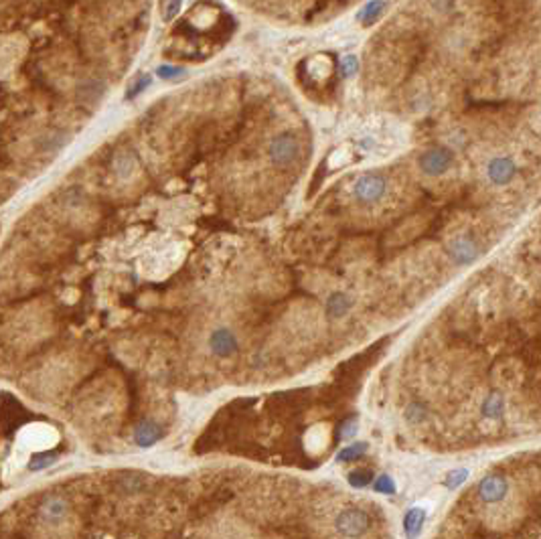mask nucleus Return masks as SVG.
<instances>
[{"label":"nucleus","instance_id":"nucleus-1","mask_svg":"<svg viewBox=\"0 0 541 539\" xmlns=\"http://www.w3.org/2000/svg\"><path fill=\"white\" fill-rule=\"evenodd\" d=\"M420 169L424 175L428 177H440L444 173L450 171V167L454 165V152L446 146H436V148H430L426 150L422 156H420Z\"/></svg>","mask_w":541,"mask_h":539},{"label":"nucleus","instance_id":"nucleus-2","mask_svg":"<svg viewBox=\"0 0 541 539\" xmlns=\"http://www.w3.org/2000/svg\"><path fill=\"white\" fill-rule=\"evenodd\" d=\"M371 521H369V515L361 509H345L339 513L337 521H335V527L337 531L343 536V538L357 539L363 534H367Z\"/></svg>","mask_w":541,"mask_h":539},{"label":"nucleus","instance_id":"nucleus-3","mask_svg":"<svg viewBox=\"0 0 541 539\" xmlns=\"http://www.w3.org/2000/svg\"><path fill=\"white\" fill-rule=\"evenodd\" d=\"M300 156V142L298 138L290 132L278 134L270 144V158L280 165V167H288L292 165L296 158Z\"/></svg>","mask_w":541,"mask_h":539},{"label":"nucleus","instance_id":"nucleus-4","mask_svg":"<svg viewBox=\"0 0 541 539\" xmlns=\"http://www.w3.org/2000/svg\"><path fill=\"white\" fill-rule=\"evenodd\" d=\"M387 191V180L379 175H363L353 184V195L361 203H375L379 201Z\"/></svg>","mask_w":541,"mask_h":539},{"label":"nucleus","instance_id":"nucleus-5","mask_svg":"<svg viewBox=\"0 0 541 539\" xmlns=\"http://www.w3.org/2000/svg\"><path fill=\"white\" fill-rule=\"evenodd\" d=\"M448 254L456 264L468 266V264L477 262V258L481 256V250H479L477 239L470 233H462V235H456L454 239H450Z\"/></svg>","mask_w":541,"mask_h":539},{"label":"nucleus","instance_id":"nucleus-6","mask_svg":"<svg viewBox=\"0 0 541 539\" xmlns=\"http://www.w3.org/2000/svg\"><path fill=\"white\" fill-rule=\"evenodd\" d=\"M487 175H489V179H491L493 184H498V187L509 184L511 180L517 177V165L509 156H496V158H493L489 163Z\"/></svg>","mask_w":541,"mask_h":539},{"label":"nucleus","instance_id":"nucleus-7","mask_svg":"<svg viewBox=\"0 0 541 539\" xmlns=\"http://www.w3.org/2000/svg\"><path fill=\"white\" fill-rule=\"evenodd\" d=\"M67 513H69V505H67V501H65L63 496H59V494L47 496L45 501L41 503V507H39V517H41L45 523H51V525L61 523V521L67 517Z\"/></svg>","mask_w":541,"mask_h":539},{"label":"nucleus","instance_id":"nucleus-8","mask_svg":"<svg viewBox=\"0 0 541 539\" xmlns=\"http://www.w3.org/2000/svg\"><path fill=\"white\" fill-rule=\"evenodd\" d=\"M479 496L485 501V503H498L505 499V494L509 491V485L505 481V477L501 475H489L481 481L479 485Z\"/></svg>","mask_w":541,"mask_h":539},{"label":"nucleus","instance_id":"nucleus-9","mask_svg":"<svg viewBox=\"0 0 541 539\" xmlns=\"http://www.w3.org/2000/svg\"><path fill=\"white\" fill-rule=\"evenodd\" d=\"M160 436H163L160 426H158L156 422L146 420V422H142V424L136 428L134 442L140 448H150V446H154V444L160 440Z\"/></svg>","mask_w":541,"mask_h":539},{"label":"nucleus","instance_id":"nucleus-10","mask_svg":"<svg viewBox=\"0 0 541 539\" xmlns=\"http://www.w3.org/2000/svg\"><path fill=\"white\" fill-rule=\"evenodd\" d=\"M353 309V298L347 292H333L326 298V313L330 318L339 320L349 315V311Z\"/></svg>","mask_w":541,"mask_h":539},{"label":"nucleus","instance_id":"nucleus-11","mask_svg":"<svg viewBox=\"0 0 541 539\" xmlns=\"http://www.w3.org/2000/svg\"><path fill=\"white\" fill-rule=\"evenodd\" d=\"M211 349L221 355V357H227V355H233L237 351V341L233 337L231 331L227 328H219L211 335Z\"/></svg>","mask_w":541,"mask_h":539},{"label":"nucleus","instance_id":"nucleus-12","mask_svg":"<svg viewBox=\"0 0 541 539\" xmlns=\"http://www.w3.org/2000/svg\"><path fill=\"white\" fill-rule=\"evenodd\" d=\"M424 521H426V511H424V509L413 507L411 511H407L406 519H404V529H406L407 538H418L420 531H422V527H424Z\"/></svg>","mask_w":541,"mask_h":539},{"label":"nucleus","instance_id":"nucleus-13","mask_svg":"<svg viewBox=\"0 0 541 539\" xmlns=\"http://www.w3.org/2000/svg\"><path fill=\"white\" fill-rule=\"evenodd\" d=\"M503 411H505V400H503V396L498 392L491 394L483 402V416L489 418V420H498L503 416Z\"/></svg>","mask_w":541,"mask_h":539},{"label":"nucleus","instance_id":"nucleus-14","mask_svg":"<svg viewBox=\"0 0 541 539\" xmlns=\"http://www.w3.org/2000/svg\"><path fill=\"white\" fill-rule=\"evenodd\" d=\"M385 10V2H367L359 10V21L363 25H371L379 19V14Z\"/></svg>","mask_w":541,"mask_h":539},{"label":"nucleus","instance_id":"nucleus-15","mask_svg":"<svg viewBox=\"0 0 541 539\" xmlns=\"http://www.w3.org/2000/svg\"><path fill=\"white\" fill-rule=\"evenodd\" d=\"M371 481H373V472L369 468H357V470L349 472V485L355 489H363V487L371 485Z\"/></svg>","mask_w":541,"mask_h":539},{"label":"nucleus","instance_id":"nucleus-16","mask_svg":"<svg viewBox=\"0 0 541 539\" xmlns=\"http://www.w3.org/2000/svg\"><path fill=\"white\" fill-rule=\"evenodd\" d=\"M365 452H367V444H365V442H353V444H349L347 448H343L339 452V460H341V462H351V460L361 458Z\"/></svg>","mask_w":541,"mask_h":539},{"label":"nucleus","instance_id":"nucleus-17","mask_svg":"<svg viewBox=\"0 0 541 539\" xmlns=\"http://www.w3.org/2000/svg\"><path fill=\"white\" fill-rule=\"evenodd\" d=\"M55 460H57V454H49V452H45V454H35V456L31 458V462H29V470H33V472L45 470L51 464H55Z\"/></svg>","mask_w":541,"mask_h":539},{"label":"nucleus","instance_id":"nucleus-18","mask_svg":"<svg viewBox=\"0 0 541 539\" xmlns=\"http://www.w3.org/2000/svg\"><path fill=\"white\" fill-rule=\"evenodd\" d=\"M357 71H359V59L355 55H345L341 59V75L345 80H349L353 75H357Z\"/></svg>","mask_w":541,"mask_h":539},{"label":"nucleus","instance_id":"nucleus-19","mask_svg":"<svg viewBox=\"0 0 541 539\" xmlns=\"http://www.w3.org/2000/svg\"><path fill=\"white\" fill-rule=\"evenodd\" d=\"M466 479H468V470H466V468L452 470V472H448V475L444 477V487H446V489H456V487H460Z\"/></svg>","mask_w":541,"mask_h":539},{"label":"nucleus","instance_id":"nucleus-20","mask_svg":"<svg viewBox=\"0 0 541 539\" xmlns=\"http://www.w3.org/2000/svg\"><path fill=\"white\" fill-rule=\"evenodd\" d=\"M428 416V411H426V407L422 404H409L407 405L406 409V420L407 422H411V424H420V422H424V418Z\"/></svg>","mask_w":541,"mask_h":539},{"label":"nucleus","instance_id":"nucleus-21","mask_svg":"<svg viewBox=\"0 0 541 539\" xmlns=\"http://www.w3.org/2000/svg\"><path fill=\"white\" fill-rule=\"evenodd\" d=\"M375 491L383 494H394L396 493V483L392 481L389 475H379V479L375 483Z\"/></svg>","mask_w":541,"mask_h":539},{"label":"nucleus","instance_id":"nucleus-22","mask_svg":"<svg viewBox=\"0 0 541 539\" xmlns=\"http://www.w3.org/2000/svg\"><path fill=\"white\" fill-rule=\"evenodd\" d=\"M357 430H359V424H357L355 418H351V420H347V422L341 424V432H339V436H341L343 440H351V438L357 434Z\"/></svg>","mask_w":541,"mask_h":539},{"label":"nucleus","instance_id":"nucleus-23","mask_svg":"<svg viewBox=\"0 0 541 539\" xmlns=\"http://www.w3.org/2000/svg\"><path fill=\"white\" fill-rule=\"evenodd\" d=\"M124 487H126V489H132V491H140V489L144 487V481H142V477H138V475H130V477L124 479Z\"/></svg>","mask_w":541,"mask_h":539},{"label":"nucleus","instance_id":"nucleus-24","mask_svg":"<svg viewBox=\"0 0 541 539\" xmlns=\"http://www.w3.org/2000/svg\"><path fill=\"white\" fill-rule=\"evenodd\" d=\"M179 67H160V69H158V75H160V77H173V75H179Z\"/></svg>","mask_w":541,"mask_h":539},{"label":"nucleus","instance_id":"nucleus-25","mask_svg":"<svg viewBox=\"0 0 541 539\" xmlns=\"http://www.w3.org/2000/svg\"><path fill=\"white\" fill-rule=\"evenodd\" d=\"M144 86H148V77H146V80H138V84H136L132 90L128 91V97H132V95H134V93H138V91L142 90Z\"/></svg>","mask_w":541,"mask_h":539},{"label":"nucleus","instance_id":"nucleus-26","mask_svg":"<svg viewBox=\"0 0 541 539\" xmlns=\"http://www.w3.org/2000/svg\"><path fill=\"white\" fill-rule=\"evenodd\" d=\"M167 10H169V16H173V12H179L180 10V4L179 2H177V4H169Z\"/></svg>","mask_w":541,"mask_h":539}]
</instances>
